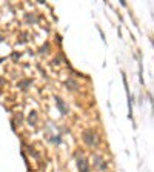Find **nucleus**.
Listing matches in <instances>:
<instances>
[{"instance_id":"obj_4","label":"nucleus","mask_w":154,"mask_h":172,"mask_svg":"<svg viewBox=\"0 0 154 172\" xmlns=\"http://www.w3.org/2000/svg\"><path fill=\"white\" fill-rule=\"evenodd\" d=\"M56 100H57V104H59V108L62 109V111H63V114H65V112H66V109H65V104H63V102L60 100V98H56Z\"/></svg>"},{"instance_id":"obj_2","label":"nucleus","mask_w":154,"mask_h":172,"mask_svg":"<svg viewBox=\"0 0 154 172\" xmlns=\"http://www.w3.org/2000/svg\"><path fill=\"white\" fill-rule=\"evenodd\" d=\"M77 168L80 172H90V166H88V161L85 158H79L77 160Z\"/></svg>"},{"instance_id":"obj_3","label":"nucleus","mask_w":154,"mask_h":172,"mask_svg":"<svg viewBox=\"0 0 154 172\" xmlns=\"http://www.w3.org/2000/svg\"><path fill=\"white\" fill-rule=\"evenodd\" d=\"M66 86H71L69 89H72V91L77 89V83H76V82H72V80H68V82H66Z\"/></svg>"},{"instance_id":"obj_1","label":"nucleus","mask_w":154,"mask_h":172,"mask_svg":"<svg viewBox=\"0 0 154 172\" xmlns=\"http://www.w3.org/2000/svg\"><path fill=\"white\" fill-rule=\"evenodd\" d=\"M82 138H83V141L88 144V146H94V144L97 143V137H96V134L92 131H85Z\"/></svg>"}]
</instances>
